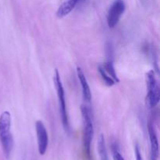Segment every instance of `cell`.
<instances>
[{"instance_id":"1","label":"cell","mask_w":160,"mask_h":160,"mask_svg":"<svg viewBox=\"0 0 160 160\" xmlns=\"http://www.w3.org/2000/svg\"><path fill=\"white\" fill-rule=\"evenodd\" d=\"M11 114L9 111H4L0 115V143L3 153L9 158L13 148V138L11 133Z\"/></svg>"},{"instance_id":"2","label":"cell","mask_w":160,"mask_h":160,"mask_svg":"<svg viewBox=\"0 0 160 160\" xmlns=\"http://www.w3.org/2000/svg\"><path fill=\"white\" fill-rule=\"evenodd\" d=\"M81 115L83 120V149L85 158L92 160L91 145L94 136V125L91 110L88 106H81Z\"/></svg>"},{"instance_id":"3","label":"cell","mask_w":160,"mask_h":160,"mask_svg":"<svg viewBox=\"0 0 160 160\" xmlns=\"http://www.w3.org/2000/svg\"><path fill=\"white\" fill-rule=\"evenodd\" d=\"M53 83H54L55 88H56V94L58 97V102H59V113L61 116L62 127L67 133L70 132V126L69 122L68 113H67V104H66L65 98V92H64L63 85H62V81H61L60 75L57 70H55V74L53 77Z\"/></svg>"},{"instance_id":"4","label":"cell","mask_w":160,"mask_h":160,"mask_svg":"<svg viewBox=\"0 0 160 160\" xmlns=\"http://www.w3.org/2000/svg\"><path fill=\"white\" fill-rule=\"evenodd\" d=\"M147 103L150 108H154L159 102V87L154 70H151L146 73Z\"/></svg>"},{"instance_id":"5","label":"cell","mask_w":160,"mask_h":160,"mask_svg":"<svg viewBox=\"0 0 160 160\" xmlns=\"http://www.w3.org/2000/svg\"><path fill=\"white\" fill-rule=\"evenodd\" d=\"M126 9V5L123 0H115L111 5L107 13V24L112 29L120 21L121 16Z\"/></svg>"},{"instance_id":"6","label":"cell","mask_w":160,"mask_h":160,"mask_svg":"<svg viewBox=\"0 0 160 160\" xmlns=\"http://www.w3.org/2000/svg\"><path fill=\"white\" fill-rule=\"evenodd\" d=\"M36 134H37L38 148L41 156H43L46 152L48 145V135L46 128L43 122L38 120L35 123Z\"/></svg>"},{"instance_id":"7","label":"cell","mask_w":160,"mask_h":160,"mask_svg":"<svg viewBox=\"0 0 160 160\" xmlns=\"http://www.w3.org/2000/svg\"><path fill=\"white\" fill-rule=\"evenodd\" d=\"M148 135H149L150 148H151V160H158L159 155V141L154 125L149 123L148 127Z\"/></svg>"},{"instance_id":"8","label":"cell","mask_w":160,"mask_h":160,"mask_svg":"<svg viewBox=\"0 0 160 160\" xmlns=\"http://www.w3.org/2000/svg\"><path fill=\"white\" fill-rule=\"evenodd\" d=\"M77 74H78V80L81 83L83 97H84V100L86 102H90L91 100H92V92H91L90 87H89V84L88 83L87 79H86L85 75H84V72H83L82 69L81 67H77Z\"/></svg>"},{"instance_id":"9","label":"cell","mask_w":160,"mask_h":160,"mask_svg":"<svg viewBox=\"0 0 160 160\" xmlns=\"http://www.w3.org/2000/svg\"><path fill=\"white\" fill-rule=\"evenodd\" d=\"M82 0H65L58 8L57 11H56V16L59 18H63V17H67L73 11V9L76 7L78 2H80Z\"/></svg>"},{"instance_id":"10","label":"cell","mask_w":160,"mask_h":160,"mask_svg":"<svg viewBox=\"0 0 160 160\" xmlns=\"http://www.w3.org/2000/svg\"><path fill=\"white\" fill-rule=\"evenodd\" d=\"M97 149H98V156H99L100 160H109L106 141H105V138L103 134H101L99 138H98Z\"/></svg>"},{"instance_id":"11","label":"cell","mask_w":160,"mask_h":160,"mask_svg":"<svg viewBox=\"0 0 160 160\" xmlns=\"http://www.w3.org/2000/svg\"><path fill=\"white\" fill-rule=\"evenodd\" d=\"M102 67V68L103 69L105 72L114 81L117 83L120 82V79L119 78L117 77V73H116V70H115V67H114L113 65V62L112 61H107V62H105L104 63L101 64L100 65Z\"/></svg>"},{"instance_id":"12","label":"cell","mask_w":160,"mask_h":160,"mask_svg":"<svg viewBox=\"0 0 160 160\" xmlns=\"http://www.w3.org/2000/svg\"><path fill=\"white\" fill-rule=\"evenodd\" d=\"M98 70L100 76H101L102 79V81H104V83L106 84V85L109 86V87H112V86H113L114 84H116L115 81H114L113 80H112V78H111L110 77H109V75H108L107 73L103 70V69L102 68V67L100 65L98 66Z\"/></svg>"},{"instance_id":"13","label":"cell","mask_w":160,"mask_h":160,"mask_svg":"<svg viewBox=\"0 0 160 160\" xmlns=\"http://www.w3.org/2000/svg\"><path fill=\"white\" fill-rule=\"evenodd\" d=\"M112 154L113 160H125L123 156L120 153L119 147L117 144L112 145Z\"/></svg>"},{"instance_id":"14","label":"cell","mask_w":160,"mask_h":160,"mask_svg":"<svg viewBox=\"0 0 160 160\" xmlns=\"http://www.w3.org/2000/svg\"><path fill=\"white\" fill-rule=\"evenodd\" d=\"M134 154H135L136 160H144L138 145H136L135 147H134Z\"/></svg>"}]
</instances>
